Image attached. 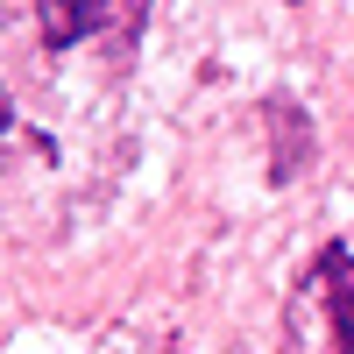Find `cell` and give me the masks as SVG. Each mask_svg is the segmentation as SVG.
Returning <instances> with one entry per match:
<instances>
[{
  "label": "cell",
  "instance_id": "6da1fadb",
  "mask_svg": "<svg viewBox=\"0 0 354 354\" xmlns=\"http://www.w3.org/2000/svg\"><path fill=\"white\" fill-rule=\"evenodd\" d=\"M262 128H270V177L290 185V177L312 163V121L298 113V100L270 93V100H262Z\"/></svg>",
  "mask_w": 354,
  "mask_h": 354
},
{
  "label": "cell",
  "instance_id": "7a4b0ae2",
  "mask_svg": "<svg viewBox=\"0 0 354 354\" xmlns=\"http://www.w3.org/2000/svg\"><path fill=\"white\" fill-rule=\"evenodd\" d=\"M319 290H326V319H333L340 354H354V248L347 241L319 248Z\"/></svg>",
  "mask_w": 354,
  "mask_h": 354
},
{
  "label": "cell",
  "instance_id": "3957f363",
  "mask_svg": "<svg viewBox=\"0 0 354 354\" xmlns=\"http://www.w3.org/2000/svg\"><path fill=\"white\" fill-rule=\"evenodd\" d=\"M106 8L113 0H36V36L50 50H71V43H85V36L106 28Z\"/></svg>",
  "mask_w": 354,
  "mask_h": 354
}]
</instances>
